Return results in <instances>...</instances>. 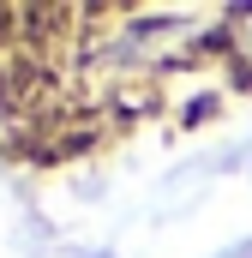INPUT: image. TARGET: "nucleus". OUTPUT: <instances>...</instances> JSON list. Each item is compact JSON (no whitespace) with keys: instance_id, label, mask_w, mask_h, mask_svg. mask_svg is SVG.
Returning <instances> with one entry per match:
<instances>
[]
</instances>
